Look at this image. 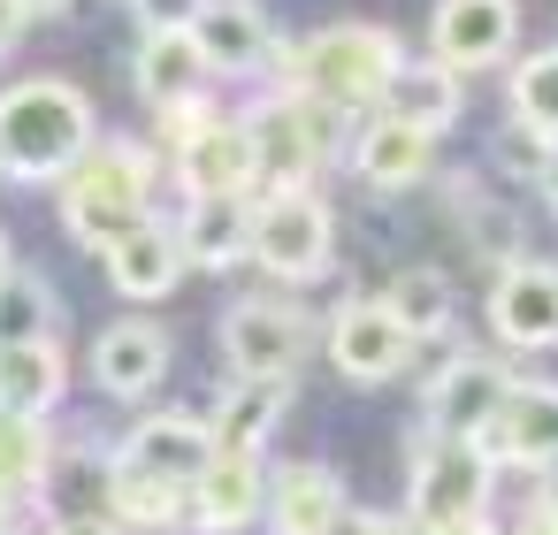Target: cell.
Wrapping results in <instances>:
<instances>
[{
  "label": "cell",
  "mask_w": 558,
  "mask_h": 535,
  "mask_svg": "<svg viewBox=\"0 0 558 535\" xmlns=\"http://www.w3.org/2000/svg\"><path fill=\"white\" fill-rule=\"evenodd\" d=\"M398 62H405V47H398V32H383V24H329V32L299 39V47H276L283 85L306 93V100L329 108V115L383 108V85L398 77Z\"/></svg>",
  "instance_id": "6da1fadb"
},
{
  "label": "cell",
  "mask_w": 558,
  "mask_h": 535,
  "mask_svg": "<svg viewBox=\"0 0 558 535\" xmlns=\"http://www.w3.org/2000/svg\"><path fill=\"white\" fill-rule=\"evenodd\" d=\"M314 352V314L291 299H238L222 314V360L238 375H299Z\"/></svg>",
  "instance_id": "8992f818"
},
{
  "label": "cell",
  "mask_w": 558,
  "mask_h": 535,
  "mask_svg": "<svg viewBox=\"0 0 558 535\" xmlns=\"http://www.w3.org/2000/svg\"><path fill=\"white\" fill-rule=\"evenodd\" d=\"M192 39H199L207 70H230V77H253V70L276 62V32H268V16L253 0H207L192 16Z\"/></svg>",
  "instance_id": "ac0fdd59"
},
{
  "label": "cell",
  "mask_w": 558,
  "mask_h": 535,
  "mask_svg": "<svg viewBox=\"0 0 558 535\" xmlns=\"http://www.w3.org/2000/svg\"><path fill=\"white\" fill-rule=\"evenodd\" d=\"M283 413H291V382H283V375H238V382L215 398L207 436H215V451H260V443L283 428Z\"/></svg>",
  "instance_id": "d6986e66"
},
{
  "label": "cell",
  "mask_w": 558,
  "mask_h": 535,
  "mask_svg": "<svg viewBox=\"0 0 558 535\" xmlns=\"http://www.w3.org/2000/svg\"><path fill=\"white\" fill-rule=\"evenodd\" d=\"M70 390V360L54 337H32V344H0V405L9 413H54Z\"/></svg>",
  "instance_id": "603a6c76"
},
{
  "label": "cell",
  "mask_w": 558,
  "mask_h": 535,
  "mask_svg": "<svg viewBox=\"0 0 558 535\" xmlns=\"http://www.w3.org/2000/svg\"><path fill=\"white\" fill-rule=\"evenodd\" d=\"M47 459H54V443H47V428H39V413H9L0 405V497H32L39 482H47Z\"/></svg>",
  "instance_id": "4316f807"
},
{
  "label": "cell",
  "mask_w": 558,
  "mask_h": 535,
  "mask_svg": "<svg viewBox=\"0 0 558 535\" xmlns=\"http://www.w3.org/2000/svg\"><path fill=\"white\" fill-rule=\"evenodd\" d=\"M207 54H199V39H192V24L184 32H146V47H138V93L154 100V108H169V100H184V93H207Z\"/></svg>",
  "instance_id": "d4e9b609"
},
{
  "label": "cell",
  "mask_w": 558,
  "mask_h": 535,
  "mask_svg": "<svg viewBox=\"0 0 558 535\" xmlns=\"http://www.w3.org/2000/svg\"><path fill=\"white\" fill-rule=\"evenodd\" d=\"M9 268H16V260H9V238H0V276H9Z\"/></svg>",
  "instance_id": "f35d334b"
},
{
  "label": "cell",
  "mask_w": 558,
  "mask_h": 535,
  "mask_svg": "<svg viewBox=\"0 0 558 535\" xmlns=\"http://www.w3.org/2000/svg\"><path fill=\"white\" fill-rule=\"evenodd\" d=\"M482 451L505 466H558V382H520L505 390L497 421L482 428Z\"/></svg>",
  "instance_id": "4fadbf2b"
},
{
  "label": "cell",
  "mask_w": 558,
  "mask_h": 535,
  "mask_svg": "<svg viewBox=\"0 0 558 535\" xmlns=\"http://www.w3.org/2000/svg\"><path fill=\"white\" fill-rule=\"evenodd\" d=\"M505 390H512V375H505L497 360L459 352V360L428 382V428H436V436H482V428L497 421Z\"/></svg>",
  "instance_id": "9a60e30c"
},
{
  "label": "cell",
  "mask_w": 558,
  "mask_h": 535,
  "mask_svg": "<svg viewBox=\"0 0 558 535\" xmlns=\"http://www.w3.org/2000/svg\"><path fill=\"white\" fill-rule=\"evenodd\" d=\"M383 306L413 329V344H421V337H436V329H451V283H444L436 268H405V276L383 291Z\"/></svg>",
  "instance_id": "f1b7e54d"
},
{
  "label": "cell",
  "mask_w": 558,
  "mask_h": 535,
  "mask_svg": "<svg viewBox=\"0 0 558 535\" xmlns=\"http://www.w3.org/2000/svg\"><path fill=\"white\" fill-rule=\"evenodd\" d=\"M550 154H558V146H550V138H535L527 123H512V131H505V146H497V161H505L512 177H527V184L543 177V161H550Z\"/></svg>",
  "instance_id": "4dcf8cb0"
},
{
  "label": "cell",
  "mask_w": 558,
  "mask_h": 535,
  "mask_svg": "<svg viewBox=\"0 0 558 535\" xmlns=\"http://www.w3.org/2000/svg\"><path fill=\"white\" fill-rule=\"evenodd\" d=\"M16 9H24V24H47V16H62V9H70V0H16Z\"/></svg>",
  "instance_id": "8d00e7d4"
},
{
  "label": "cell",
  "mask_w": 558,
  "mask_h": 535,
  "mask_svg": "<svg viewBox=\"0 0 558 535\" xmlns=\"http://www.w3.org/2000/svg\"><path fill=\"white\" fill-rule=\"evenodd\" d=\"M207 451H215L207 421H192V413H154V421L131 428V443H123L116 459H131V466H146V474H169V482L192 489V474L207 466Z\"/></svg>",
  "instance_id": "7402d4cb"
},
{
  "label": "cell",
  "mask_w": 558,
  "mask_h": 535,
  "mask_svg": "<svg viewBox=\"0 0 558 535\" xmlns=\"http://www.w3.org/2000/svg\"><path fill=\"white\" fill-rule=\"evenodd\" d=\"M54 184H62V222H70V238L93 245V253H108L131 222L154 215V154L131 146V138H93Z\"/></svg>",
  "instance_id": "3957f363"
},
{
  "label": "cell",
  "mask_w": 558,
  "mask_h": 535,
  "mask_svg": "<svg viewBox=\"0 0 558 535\" xmlns=\"http://www.w3.org/2000/svg\"><path fill=\"white\" fill-rule=\"evenodd\" d=\"M260 520H268L276 535H337V520H344V482H337V466H322V459L276 466V474H268V497H260Z\"/></svg>",
  "instance_id": "5bb4252c"
},
{
  "label": "cell",
  "mask_w": 558,
  "mask_h": 535,
  "mask_svg": "<svg viewBox=\"0 0 558 535\" xmlns=\"http://www.w3.org/2000/svg\"><path fill=\"white\" fill-rule=\"evenodd\" d=\"M337 535H413V527H405V520H390V512H352V504H344Z\"/></svg>",
  "instance_id": "d6a6232c"
},
{
  "label": "cell",
  "mask_w": 558,
  "mask_h": 535,
  "mask_svg": "<svg viewBox=\"0 0 558 535\" xmlns=\"http://www.w3.org/2000/svg\"><path fill=\"white\" fill-rule=\"evenodd\" d=\"M512 535H558V497H535L527 512H520V527Z\"/></svg>",
  "instance_id": "836d02e7"
},
{
  "label": "cell",
  "mask_w": 558,
  "mask_h": 535,
  "mask_svg": "<svg viewBox=\"0 0 558 535\" xmlns=\"http://www.w3.org/2000/svg\"><path fill=\"white\" fill-rule=\"evenodd\" d=\"M489 482H497V459L482 451V436H436L413 451V520H459V512H482L489 504Z\"/></svg>",
  "instance_id": "52a82bcc"
},
{
  "label": "cell",
  "mask_w": 558,
  "mask_h": 535,
  "mask_svg": "<svg viewBox=\"0 0 558 535\" xmlns=\"http://www.w3.org/2000/svg\"><path fill=\"white\" fill-rule=\"evenodd\" d=\"M199 9H207V0H131V16H138L146 32H184Z\"/></svg>",
  "instance_id": "1f68e13d"
},
{
  "label": "cell",
  "mask_w": 558,
  "mask_h": 535,
  "mask_svg": "<svg viewBox=\"0 0 558 535\" xmlns=\"http://www.w3.org/2000/svg\"><path fill=\"white\" fill-rule=\"evenodd\" d=\"M405 360H413V329H405L383 299H344V306L329 314V367H337L344 382L375 390V382L405 375Z\"/></svg>",
  "instance_id": "ba28073f"
},
{
  "label": "cell",
  "mask_w": 558,
  "mask_h": 535,
  "mask_svg": "<svg viewBox=\"0 0 558 535\" xmlns=\"http://www.w3.org/2000/svg\"><path fill=\"white\" fill-rule=\"evenodd\" d=\"M54 329H62V299L39 276H24V268L0 276V344H32V337H54Z\"/></svg>",
  "instance_id": "83f0119b"
},
{
  "label": "cell",
  "mask_w": 558,
  "mask_h": 535,
  "mask_svg": "<svg viewBox=\"0 0 558 535\" xmlns=\"http://www.w3.org/2000/svg\"><path fill=\"white\" fill-rule=\"evenodd\" d=\"M161 367H169V337H161L154 321H116V329H100V344H93V382H100L108 398H146V390L161 382Z\"/></svg>",
  "instance_id": "44dd1931"
},
{
  "label": "cell",
  "mask_w": 558,
  "mask_h": 535,
  "mask_svg": "<svg viewBox=\"0 0 558 535\" xmlns=\"http://www.w3.org/2000/svg\"><path fill=\"white\" fill-rule=\"evenodd\" d=\"M352 169H360V184H375V192H413V184L436 169V131L398 123V115H375V123L352 138Z\"/></svg>",
  "instance_id": "2e32d148"
},
{
  "label": "cell",
  "mask_w": 558,
  "mask_h": 535,
  "mask_svg": "<svg viewBox=\"0 0 558 535\" xmlns=\"http://www.w3.org/2000/svg\"><path fill=\"white\" fill-rule=\"evenodd\" d=\"M16 32H24V9H16V0H0V54L16 47Z\"/></svg>",
  "instance_id": "d590c367"
},
{
  "label": "cell",
  "mask_w": 558,
  "mask_h": 535,
  "mask_svg": "<svg viewBox=\"0 0 558 535\" xmlns=\"http://www.w3.org/2000/svg\"><path fill=\"white\" fill-rule=\"evenodd\" d=\"M260 497H268L260 451H207V466L184 489V512H192L199 535H245L260 520Z\"/></svg>",
  "instance_id": "9c48e42d"
},
{
  "label": "cell",
  "mask_w": 558,
  "mask_h": 535,
  "mask_svg": "<svg viewBox=\"0 0 558 535\" xmlns=\"http://www.w3.org/2000/svg\"><path fill=\"white\" fill-rule=\"evenodd\" d=\"M535 184H543V199H550V215H558V154L543 161V177H535Z\"/></svg>",
  "instance_id": "74e56055"
},
{
  "label": "cell",
  "mask_w": 558,
  "mask_h": 535,
  "mask_svg": "<svg viewBox=\"0 0 558 535\" xmlns=\"http://www.w3.org/2000/svg\"><path fill=\"white\" fill-rule=\"evenodd\" d=\"M0 535H9V497H0Z\"/></svg>",
  "instance_id": "ab89813d"
},
{
  "label": "cell",
  "mask_w": 558,
  "mask_h": 535,
  "mask_svg": "<svg viewBox=\"0 0 558 535\" xmlns=\"http://www.w3.org/2000/svg\"><path fill=\"white\" fill-rule=\"evenodd\" d=\"M421 535H497V527H489V512H459V520H428Z\"/></svg>",
  "instance_id": "e575fe53"
},
{
  "label": "cell",
  "mask_w": 558,
  "mask_h": 535,
  "mask_svg": "<svg viewBox=\"0 0 558 535\" xmlns=\"http://www.w3.org/2000/svg\"><path fill=\"white\" fill-rule=\"evenodd\" d=\"M383 115L421 123V131H451L459 123V70H444L436 54L428 62H398V77L383 85Z\"/></svg>",
  "instance_id": "cb8c5ba5"
},
{
  "label": "cell",
  "mask_w": 558,
  "mask_h": 535,
  "mask_svg": "<svg viewBox=\"0 0 558 535\" xmlns=\"http://www.w3.org/2000/svg\"><path fill=\"white\" fill-rule=\"evenodd\" d=\"M245 230H253V192H199L177 245L184 268H238L245 260Z\"/></svg>",
  "instance_id": "ffe728a7"
},
{
  "label": "cell",
  "mask_w": 558,
  "mask_h": 535,
  "mask_svg": "<svg viewBox=\"0 0 558 535\" xmlns=\"http://www.w3.org/2000/svg\"><path fill=\"white\" fill-rule=\"evenodd\" d=\"M177 276H184V245H177V230L169 222H131L116 245H108V283L123 291V299H138V306H154V299H169L177 291Z\"/></svg>",
  "instance_id": "e0dca14e"
},
{
  "label": "cell",
  "mask_w": 558,
  "mask_h": 535,
  "mask_svg": "<svg viewBox=\"0 0 558 535\" xmlns=\"http://www.w3.org/2000/svg\"><path fill=\"white\" fill-rule=\"evenodd\" d=\"M512 115H520L535 138L558 146V47H543V54H527V62L512 70Z\"/></svg>",
  "instance_id": "f546056e"
},
{
  "label": "cell",
  "mask_w": 558,
  "mask_h": 535,
  "mask_svg": "<svg viewBox=\"0 0 558 535\" xmlns=\"http://www.w3.org/2000/svg\"><path fill=\"white\" fill-rule=\"evenodd\" d=\"M337 253V222L314 199V184H276L268 199H253V230H245V260L268 268L276 283H314L329 276Z\"/></svg>",
  "instance_id": "277c9868"
},
{
  "label": "cell",
  "mask_w": 558,
  "mask_h": 535,
  "mask_svg": "<svg viewBox=\"0 0 558 535\" xmlns=\"http://www.w3.org/2000/svg\"><path fill=\"white\" fill-rule=\"evenodd\" d=\"M245 123H253V154H260V192H276V184H306L322 169V154H329V138H337L344 115H329V108H314L306 93L283 85Z\"/></svg>",
  "instance_id": "5b68a950"
},
{
  "label": "cell",
  "mask_w": 558,
  "mask_h": 535,
  "mask_svg": "<svg viewBox=\"0 0 558 535\" xmlns=\"http://www.w3.org/2000/svg\"><path fill=\"white\" fill-rule=\"evenodd\" d=\"M100 504L116 512V527H177V520H184V482L146 474V466H131V459H108Z\"/></svg>",
  "instance_id": "484cf974"
},
{
  "label": "cell",
  "mask_w": 558,
  "mask_h": 535,
  "mask_svg": "<svg viewBox=\"0 0 558 535\" xmlns=\"http://www.w3.org/2000/svg\"><path fill=\"white\" fill-rule=\"evenodd\" d=\"M520 39V9L512 0H436L428 16V47L444 70H497Z\"/></svg>",
  "instance_id": "8fae6325"
},
{
  "label": "cell",
  "mask_w": 558,
  "mask_h": 535,
  "mask_svg": "<svg viewBox=\"0 0 558 535\" xmlns=\"http://www.w3.org/2000/svg\"><path fill=\"white\" fill-rule=\"evenodd\" d=\"M489 329L512 352H550L558 344V260H505L489 291Z\"/></svg>",
  "instance_id": "30bf717a"
},
{
  "label": "cell",
  "mask_w": 558,
  "mask_h": 535,
  "mask_svg": "<svg viewBox=\"0 0 558 535\" xmlns=\"http://www.w3.org/2000/svg\"><path fill=\"white\" fill-rule=\"evenodd\" d=\"M177 184L199 192H260V154H253V123L245 115H215L199 138H184L177 154Z\"/></svg>",
  "instance_id": "7c38bea8"
},
{
  "label": "cell",
  "mask_w": 558,
  "mask_h": 535,
  "mask_svg": "<svg viewBox=\"0 0 558 535\" xmlns=\"http://www.w3.org/2000/svg\"><path fill=\"white\" fill-rule=\"evenodd\" d=\"M93 146V100L62 77H24L0 93V177L54 184Z\"/></svg>",
  "instance_id": "7a4b0ae2"
}]
</instances>
